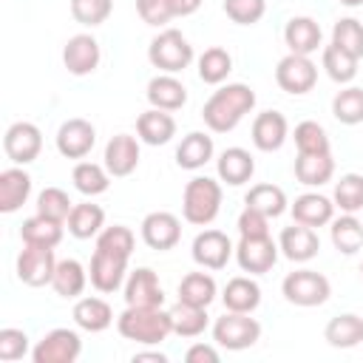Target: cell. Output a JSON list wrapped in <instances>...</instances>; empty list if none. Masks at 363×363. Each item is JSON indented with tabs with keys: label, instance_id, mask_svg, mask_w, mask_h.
<instances>
[{
	"label": "cell",
	"instance_id": "6da1fadb",
	"mask_svg": "<svg viewBox=\"0 0 363 363\" xmlns=\"http://www.w3.org/2000/svg\"><path fill=\"white\" fill-rule=\"evenodd\" d=\"M255 105V94L250 85L244 82H233V85H224L218 88L201 108V116H204V125L216 133H227L233 130Z\"/></svg>",
	"mask_w": 363,
	"mask_h": 363
},
{
	"label": "cell",
	"instance_id": "7a4b0ae2",
	"mask_svg": "<svg viewBox=\"0 0 363 363\" xmlns=\"http://www.w3.org/2000/svg\"><path fill=\"white\" fill-rule=\"evenodd\" d=\"M116 329L125 340L142 346H159L173 332V320L170 312H162V306H128L116 318Z\"/></svg>",
	"mask_w": 363,
	"mask_h": 363
},
{
	"label": "cell",
	"instance_id": "3957f363",
	"mask_svg": "<svg viewBox=\"0 0 363 363\" xmlns=\"http://www.w3.org/2000/svg\"><path fill=\"white\" fill-rule=\"evenodd\" d=\"M218 210H221V184L207 176L190 179L184 187V196H182L184 221L204 227L218 216Z\"/></svg>",
	"mask_w": 363,
	"mask_h": 363
},
{
	"label": "cell",
	"instance_id": "277c9868",
	"mask_svg": "<svg viewBox=\"0 0 363 363\" xmlns=\"http://www.w3.org/2000/svg\"><path fill=\"white\" fill-rule=\"evenodd\" d=\"M147 60L164 71V74H179L193 62V45L187 43V37L176 28H164L162 34H156L150 40L147 48Z\"/></svg>",
	"mask_w": 363,
	"mask_h": 363
},
{
	"label": "cell",
	"instance_id": "5b68a950",
	"mask_svg": "<svg viewBox=\"0 0 363 363\" xmlns=\"http://www.w3.org/2000/svg\"><path fill=\"white\" fill-rule=\"evenodd\" d=\"M258 337H261V323L255 318H250V312H230L227 309L213 326V340L230 352L250 349Z\"/></svg>",
	"mask_w": 363,
	"mask_h": 363
},
{
	"label": "cell",
	"instance_id": "8992f818",
	"mask_svg": "<svg viewBox=\"0 0 363 363\" xmlns=\"http://www.w3.org/2000/svg\"><path fill=\"white\" fill-rule=\"evenodd\" d=\"M281 292L295 306H320L332 295V286H329L326 275H320L315 269H295L284 278Z\"/></svg>",
	"mask_w": 363,
	"mask_h": 363
},
{
	"label": "cell",
	"instance_id": "52a82bcc",
	"mask_svg": "<svg viewBox=\"0 0 363 363\" xmlns=\"http://www.w3.org/2000/svg\"><path fill=\"white\" fill-rule=\"evenodd\" d=\"M275 82L281 85V91L301 96V94H306V91L315 88V82H318V65L306 54H292L289 51L278 62V68H275Z\"/></svg>",
	"mask_w": 363,
	"mask_h": 363
},
{
	"label": "cell",
	"instance_id": "ba28073f",
	"mask_svg": "<svg viewBox=\"0 0 363 363\" xmlns=\"http://www.w3.org/2000/svg\"><path fill=\"white\" fill-rule=\"evenodd\" d=\"M79 352H82V340L74 329H51L31 349V360L34 363H74Z\"/></svg>",
	"mask_w": 363,
	"mask_h": 363
},
{
	"label": "cell",
	"instance_id": "9c48e42d",
	"mask_svg": "<svg viewBox=\"0 0 363 363\" xmlns=\"http://www.w3.org/2000/svg\"><path fill=\"white\" fill-rule=\"evenodd\" d=\"M235 261L244 272H252V275L269 272L278 261V244L269 235H241L235 247Z\"/></svg>",
	"mask_w": 363,
	"mask_h": 363
},
{
	"label": "cell",
	"instance_id": "30bf717a",
	"mask_svg": "<svg viewBox=\"0 0 363 363\" xmlns=\"http://www.w3.org/2000/svg\"><path fill=\"white\" fill-rule=\"evenodd\" d=\"M57 269V258L51 247H31L26 244V250L17 255V278L28 286H45L51 284Z\"/></svg>",
	"mask_w": 363,
	"mask_h": 363
},
{
	"label": "cell",
	"instance_id": "8fae6325",
	"mask_svg": "<svg viewBox=\"0 0 363 363\" xmlns=\"http://www.w3.org/2000/svg\"><path fill=\"white\" fill-rule=\"evenodd\" d=\"M3 150L14 164H28L43 150V133L31 122H14L3 136Z\"/></svg>",
	"mask_w": 363,
	"mask_h": 363
},
{
	"label": "cell",
	"instance_id": "7c38bea8",
	"mask_svg": "<svg viewBox=\"0 0 363 363\" xmlns=\"http://www.w3.org/2000/svg\"><path fill=\"white\" fill-rule=\"evenodd\" d=\"M182 238V224L173 213L167 210H156V213H147L145 221H142V241L150 247V250H173Z\"/></svg>",
	"mask_w": 363,
	"mask_h": 363
},
{
	"label": "cell",
	"instance_id": "4fadbf2b",
	"mask_svg": "<svg viewBox=\"0 0 363 363\" xmlns=\"http://www.w3.org/2000/svg\"><path fill=\"white\" fill-rule=\"evenodd\" d=\"M96 142V130L88 119H68L57 130V150L65 159H85Z\"/></svg>",
	"mask_w": 363,
	"mask_h": 363
},
{
	"label": "cell",
	"instance_id": "5bb4252c",
	"mask_svg": "<svg viewBox=\"0 0 363 363\" xmlns=\"http://www.w3.org/2000/svg\"><path fill=\"white\" fill-rule=\"evenodd\" d=\"M233 255V244L221 230H204L193 241V261L204 269H224Z\"/></svg>",
	"mask_w": 363,
	"mask_h": 363
},
{
	"label": "cell",
	"instance_id": "9a60e30c",
	"mask_svg": "<svg viewBox=\"0 0 363 363\" xmlns=\"http://www.w3.org/2000/svg\"><path fill=\"white\" fill-rule=\"evenodd\" d=\"M99 43L91 34H74L62 48V62L74 77H85L99 65Z\"/></svg>",
	"mask_w": 363,
	"mask_h": 363
},
{
	"label": "cell",
	"instance_id": "2e32d148",
	"mask_svg": "<svg viewBox=\"0 0 363 363\" xmlns=\"http://www.w3.org/2000/svg\"><path fill=\"white\" fill-rule=\"evenodd\" d=\"M278 250H281L289 261L303 264V261H309V258L318 255V250H320V238H318V233H315L312 227L295 221L292 227H284V230H281Z\"/></svg>",
	"mask_w": 363,
	"mask_h": 363
},
{
	"label": "cell",
	"instance_id": "e0dca14e",
	"mask_svg": "<svg viewBox=\"0 0 363 363\" xmlns=\"http://www.w3.org/2000/svg\"><path fill=\"white\" fill-rule=\"evenodd\" d=\"M125 303L128 306H162L164 303V289L153 269L139 267L130 272L125 284Z\"/></svg>",
	"mask_w": 363,
	"mask_h": 363
},
{
	"label": "cell",
	"instance_id": "ac0fdd59",
	"mask_svg": "<svg viewBox=\"0 0 363 363\" xmlns=\"http://www.w3.org/2000/svg\"><path fill=\"white\" fill-rule=\"evenodd\" d=\"M125 272H128V258L122 255H113V252H105V250H96L94 258H91V284L99 289V292H116L125 281Z\"/></svg>",
	"mask_w": 363,
	"mask_h": 363
},
{
	"label": "cell",
	"instance_id": "d6986e66",
	"mask_svg": "<svg viewBox=\"0 0 363 363\" xmlns=\"http://www.w3.org/2000/svg\"><path fill=\"white\" fill-rule=\"evenodd\" d=\"M139 164V142L130 133H116L105 145V170L116 179L130 176Z\"/></svg>",
	"mask_w": 363,
	"mask_h": 363
},
{
	"label": "cell",
	"instance_id": "ffe728a7",
	"mask_svg": "<svg viewBox=\"0 0 363 363\" xmlns=\"http://www.w3.org/2000/svg\"><path fill=\"white\" fill-rule=\"evenodd\" d=\"M286 119H284V113H278V111H264V113H258L255 116V122H252V145L258 147V150H264V153H272V150H278L284 142H286Z\"/></svg>",
	"mask_w": 363,
	"mask_h": 363
},
{
	"label": "cell",
	"instance_id": "44dd1931",
	"mask_svg": "<svg viewBox=\"0 0 363 363\" xmlns=\"http://www.w3.org/2000/svg\"><path fill=\"white\" fill-rule=\"evenodd\" d=\"M147 102L159 111H179L187 102V88L173 74H159L147 82Z\"/></svg>",
	"mask_w": 363,
	"mask_h": 363
},
{
	"label": "cell",
	"instance_id": "7402d4cb",
	"mask_svg": "<svg viewBox=\"0 0 363 363\" xmlns=\"http://www.w3.org/2000/svg\"><path fill=\"white\" fill-rule=\"evenodd\" d=\"M31 193V176L20 167H9L0 173V213H14L26 204Z\"/></svg>",
	"mask_w": 363,
	"mask_h": 363
},
{
	"label": "cell",
	"instance_id": "603a6c76",
	"mask_svg": "<svg viewBox=\"0 0 363 363\" xmlns=\"http://www.w3.org/2000/svg\"><path fill=\"white\" fill-rule=\"evenodd\" d=\"M335 159L332 153H298L295 159V179L306 187H320L332 179Z\"/></svg>",
	"mask_w": 363,
	"mask_h": 363
},
{
	"label": "cell",
	"instance_id": "cb8c5ba5",
	"mask_svg": "<svg viewBox=\"0 0 363 363\" xmlns=\"http://www.w3.org/2000/svg\"><path fill=\"white\" fill-rule=\"evenodd\" d=\"M332 213H335V204L326 196H320V193H303L292 204V218L298 224L312 227V230L329 224L332 221Z\"/></svg>",
	"mask_w": 363,
	"mask_h": 363
},
{
	"label": "cell",
	"instance_id": "d4e9b609",
	"mask_svg": "<svg viewBox=\"0 0 363 363\" xmlns=\"http://www.w3.org/2000/svg\"><path fill=\"white\" fill-rule=\"evenodd\" d=\"M320 37H323L320 26L312 17H292L286 23V28H284V40H286L292 54H306L309 57L312 51H318Z\"/></svg>",
	"mask_w": 363,
	"mask_h": 363
},
{
	"label": "cell",
	"instance_id": "484cf974",
	"mask_svg": "<svg viewBox=\"0 0 363 363\" xmlns=\"http://www.w3.org/2000/svg\"><path fill=\"white\" fill-rule=\"evenodd\" d=\"M136 133L142 142L147 145H164L173 139L176 133V119L167 113V111H159V108H150L145 113H139L136 119Z\"/></svg>",
	"mask_w": 363,
	"mask_h": 363
},
{
	"label": "cell",
	"instance_id": "4316f807",
	"mask_svg": "<svg viewBox=\"0 0 363 363\" xmlns=\"http://www.w3.org/2000/svg\"><path fill=\"white\" fill-rule=\"evenodd\" d=\"M213 159V136L193 130L182 139V145L176 147V164L184 170H199Z\"/></svg>",
	"mask_w": 363,
	"mask_h": 363
},
{
	"label": "cell",
	"instance_id": "83f0119b",
	"mask_svg": "<svg viewBox=\"0 0 363 363\" xmlns=\"http://www.w3.org/2000/svg\"><path fill=\"white\" fill-rule=\"evenodd\" d=\"M255 173V162L250 156V150L244 147H227L221 156H218V179L238 187L244 182H250Z\"/></svg>",
	"mask_w": 363,
	"mask_h": 363
},
{
	"label": "cell",
	"instance_id": "f1b7e54d",
	"mask_svg": "<svg viewBox=\"0 0 363 363\" xmlns=\"http://www.w3.org/2000/svg\"><path fill=\"white\" fill-rule=\"evenodd\" d=\"M323 337L335 349H354L357 343H363V318H357L352 312L337 315V318H332L326 323Z\"/></svg>",
	"mask_w": 363,
	"mask_h": 363
},
{
	"label": "cell",
	"instance_id": "f546056e",
	"mask_svg": "<svg viewBox=\"0 0 363 363\" xmlns=\"http://www.w3.org/2000/svg\"><path fill=\"white\" fill-rule=\"evenodd\" d=\"M221 301L230 312H252L261 303V286L252 278H244V275L230 278L227 286H224Z\"/></svg>",
	"mask_w": 363,
	"mask_h": 363
},
{
	"label": "cell",
	"instance_id": "4dcf8cb0",
	"mask_svg": "<svg viewBox=\"0 0 363 363\" xmlns=\"http://www.w3.org/2000/svg\"><path fill=\"white\" fill-rule=\"evenodd\" d=\"M74 320L85 332H105L113 323V309L102 298H79L74 306Z\"/></svg>",
	"mask_w": 363,
	"mask_h": 363
},
{
	"label": "cell",
	"instance_id": "1f68e13d",
	"mask_svg": "<svg viewBox=\"0 0 363 363\" xmlns=\"http://www.w3.org/2000/svg\"><path fill=\"white\" fill-rule=\"evenodd\" d=\"M20 238H23V244H31V247H51V250H54V247L62 241V224L37 213V216H31V218L23 221Z\"/></svg>",
	"mask_w": 363,
	"mask_h": 363
},
{
	"label": "cell",
	"instance_id": "d6a6232c",
	"mask_svg": "<svg viewBox=\"0 0 363 363\" xmlns=\"http://www.w3.org/2000/svg\"><path fill=\"white\" fill-rule=\"evenodd\" d=\"M85 281H88V272H85V267H82L77 258H62V261H57V269H54V278H51V286H54L57 295H62V298H77V295H82Z\"/></svg>",
	"mask_w": 363,
	"mask_h": 363
},
{
	"label": "cell",
	"instance_id": "836d02e7",
	"mask_svg": "<svg viewBox=\"0 0 363 363\" xmlns=\"http://www.w3.org/2000/svg\"><path fill=\"white\" fill-rule=\"evenodd\" d=\"M244 204L264 213L267 218H278L286 210V193L275 184H255L250 187V193L244 196Z\"/></svg>",
	"mask_w": 363,
	"mask_h": 363
},
{
	"label": "cell",
	"instance_id": "e575fe53",
	"mask_svg": "<svg viewBox=\"0 0 363 363\" xmlns=\"http://www.w3.org/2000/svg\"><path fill=\"white\" fill-rule=\"evenodd\" d=\"M102 224H105V210L99 204H91V201L74 204V210L68 216V233L74 238H91V235H96L102 230Z\"/></svg>",
	"mask_w": 363,
	"mask_h": 363
},
{
	"label": "cell",
	"instance_id": "d590c367",
	"mask_svg": "<svg viewBox=\"0 0 363 363\" xmlns=\"http://www.w3.org/2000/svg\"><path fill=\"white\" fill-rule=\"evenodd\" d=\"M216 298V281L207 272H187L179 284V301L193 303V306H210Z\"/></svg>",
	"mask_w": 363,
	"mask_h": 363
},
{
	"label": "cell",
	"instance_id": "8d00e7d4",
	"mask_svg": "<svg viewBox=\"0 0 363 363\" xmlns=\"http://www.w3.org/2000/svg\"><path fill=\"white\" fill-rule=\"evenodd\" d=\"M170 320H173V332L179 337H199L207 329L204 306H193V303H184V301H179L170 309Z\"/></svg>",
	"mask_w": 363,
	"mask_h": 363
},
{
	"label": "cell",
	"instance_id": "74e56055",
	"mask_svg": "<svg viewBox=\"0 0 363 363\" xmlns=\"http://www.w3.org/2000/svg\"><path fill=\"white\" fill-rule=\"evenodd\" d=\"M332 244L343 255H354L363 247V221L354 218V213H346L332 221Z\"/></svg>",
	"mask_w": 363,
	"mask_h": 363
},
{
	"label": "cell",
	"instance_id": "f35d334b",
	"mask_svg": "<svg viewBox=\"0 0 363 363\" xmlns=\"http://www.w3.org/2000/svg\"><path fill=\"white\" fill-rule=\"evenodd\" d=\"M108 176H111V173H108L102 164H94V162H79V164L74 167V173H71L74 187H77L82 196H99V193H105L108 184H111Z\"/></svg>",
	"mask_w": 363,
	"mask_h": 363
},
{
	"label": "cell",
	"instance_id": "ab89813d",
	"mask_svg": "<svg viewBox=\"0 0 363 363\" xmlns=\"http://www.w3.org/2000/svg\"><path fill=\"white\" fill-rule=\"evenodd\" d=\"M230 71H233V57H230L224 48H218V45L207 48V51L199 57V77H201L207 85L224 82Z\"/></svg>",
	"mask_w": 363,
	"mask_h": 363
},
{
	"label": "cell",
	"instance_id": "60d3db41",
	"mask_svg": "<svg viewBox=\"0 0 363 363\" xmlns=\"http://www.w3.org/2000/svg\"><path fill=\"white\" fill-rule=\"evenodd\" d=\"M332 43L337 48H343L346 54H352L354 60L363 57V23L354 17H343L335 23L332 28Z\"/></svg>",
	"mask_w": 363,
	"mask_h": 363
},
{
	"label": "cell",
	"instance_id": "b9f144b4",
	"mask_svg": "<svg viewBox=\"0 0 363 363\" xmlns=\"http://www.w3.org/2000/svg\"><path fill=\"white\" fill-rule=\"evenodd\" d=\"M332 113L343 125H357L363 122V88H343L332 99Z\"/></svg>",
	"mask_w": 363,
	"mask_h": 363
},
{
	"label": "cell",
	"instance_id": "7bdbcfd3",
	"mask_svg": "<svg viewBox=\"0 0 363 363\" xmlns=\"http://www.w3.org/2000/svg\"><path fill=\"white\" fill-rule=\"evenodd\" d=\"M323 68L335 82H352L357 74V60L332 43L323 48Z\"/></svg>",
	"mask_w": 363,
	"mask_h": 363
},
{
	"label": "cell",
	"instance_id": "ee69618b",
	"mask_svg": "<svg viewBox=\"0 0 363 363\" xmlns=\"http://www.w3.org/2000/svg\"><path fill=\"white\" fill-rule=\"evenodd\" d=\"M71 210H74V204H71L68 193L60 190V187H45V190L37 196V213L45 216V218H54V221L65 224L68 216H71Z\"/></svg>",
	"mask_w": 363,
	"mask_h": 363
},
{
	"label": "cell",
	"instance_id": "f6af8a7d",
	"mask_svg": "<svg viewBox=\"0 0 363 363\" xmlns=\"http://www.w3.org/2000/svg\"><path fill=\"white\" fill-rule=\"evenodd\" d=\"M335 204L343 213H357L363 210V176L360 173H346L335 184Z\"/></svg>",
	"mask_w": 363,
	"mask_h": 363
},
{
	"label": "cell",
	"instance_id": "bcb514c9",
	"mask_svg": "<svg viewBox=\"0 0 363 363\" xmlns=\"http://www.w3.org/2000/svg\"><path fill=\"white\" fill-rule=\"evenodd\" d=\"M133 247H136V238H133L130 227H122V224L105 227L96 238V250H105V252H113V255H122V258H130Z\"/></svg>",
	"mask_w": 363,
	"mask_h": 363
},
{
	"label": "cell",
	"instance_id": "7dc6e473",
	"mask_svg": "<svg viewBox=\"0 0 363 363\" xmlns=\"http://www.w3.org/2000/svg\"><path fill=\"white\" fill-rule=\"evenodd\" d=\"M295 147L298 153H329V136L318 122L306 119L295 125Z\"/></svg>",
	"mask_w": 363,
	"mask_h": 363
},
{
	"label": "cell",
	"instance_id": "c3c4849f",
	"mask_svg": "<svg viewBox=\"0 0 363 363\" xmlns=\"http://www.w3.org/2000/svg\"><path fill=\"white\" fill-rule=\"evenodd\" d=\"M113 11V0H71V14L82 26H102Z\"/></svg>",
	"mask_w": 363,
	"mask_h": 363
},
{
	"label": "cell",
	"instance_id": "681fc988",
	"mask_svg": "<svg viewBox=\"0 0 363 363\" xmlns=\"http://www.w3.org/2000/svg\"><path fill=\"white\" fill-rule=\"evenodd\" d=\"M267 0H224V14L238 26H252L264 17Z\"/></svg>",
	"mask_w": 363,
	"mask_h": 363
},
{
	"label": "cell",
	"instance_id": "f907efd6",
	"mask_svg": "<svg viewBox=\"0 0 363 363\" xmlns=\"http://www.w3.org/2000/svg\"><path fill=\"white\" fill-rule=\"evenodd\" d=\"M28 352V337L23 329H0V360L11 363V360H20L23 354Z\"/></svg>",
	"mask_w": 363,
	"mask_h": 363
},
{
	"label": "cell",
	"instance_id": "816d5d0a",
	"mask_svg": "<svg viewBox=\"0 0 363 363\" xmlns=\"http://www.w3.org/2000/svg\"><path fill=\"white\" fill-rule=\"evenodd\" d=\"M136 11L147 26H164L173 14L170 0H136Z\"/></svg>",
	"mask_w": 363,
	"mask_h": 363
},
{
	"label": "cell",
	"instance_id": "f5cc1de1",
	"mask_svg": "<svg viewBox=\"0 0 363 363\" xmlns=\"http://www.w3.org/2000/svg\"><path fill=\"white\" fill-rule=\"evenodd\" d=\"M269 218L252 207H244V213L238 216V233L241 235H269Z\"/></svg>",
	"mask_w": 363,
	"mask_h": 363
},
{
	"label": "cell",
	"instance_id": "db71d44e",
	"mask_svg": "<svg viewBox=\"0 0 363 363\" xmlns=\"http://www.w3.org/2000/svg\"><path fill=\"white\" fill-rule=\"evenodd\" d=\"M187 363H218V352L210 343H193L184 354Z\"/></svg>",
	"mask_w": 363,
	"mask_h": 363
},
{
	"label": "cell",
	"instance_id": "11a10c76",
	"mask_svg": "<svg viewBox=\"0 0 363 363\" xmlns=\"http://www.w3.org/2000/svg\"><path fill=\"white\" fill-rule=\"evenodd\" d=\"M170 6H173L176 17H187V14H193L201 6V0H170Z\"/></svg>",
	"mask_w": 363,
	"mask_h": 363
},
{
	"label": "cell",
	"instance_id": "9f6ffc18",
	"mask_svg": "<svg viewBox=\"0 0 363 363\" xmlns=\"http://www.w3.org/2000/svg\"><path fill=\"white\" fill-rule=\"evenodd\" d=\"M142 360H153V363H164L167 357L162 352H136L133 354V363H142Z\"/></svg>",
	"mask_w": 363,
	"mask_h": 363
},
{
	"label": "cell",
	"instance_id": "6f0895ef",
	"mask_svg": "<svg viewBox=\"0 0 363 363\" xmlns=\"http://www.w3.org/2000/svg\"><path fill=\"white\" fill-rule=\"evenodd\" d=\"M340 3H343V6H352V9H354V6H363V0H340Z\"/></svg>",
	"mask_w": 363,
	"mask_h": 363
},
{
	"label": "cell",
	"instance_id": "680465c9",
	"mask_svg": "<svg viewBox=\"0 0 363 363\" xmlns=\"http://www.w3.org/2000/svg\"><path fill=\"white\" fill-rule=\"evenodd\" d=\"M360 275H363V264H360Z\"/></svg>",
	"mask_w": 363,
	"mask_h": 363
}]
</instances>
